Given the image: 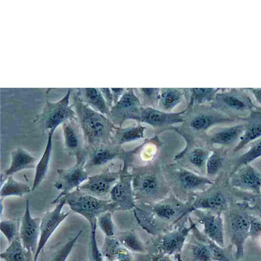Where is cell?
Here are the masks:
<instances>
[{"instance_id": "6da1fadb", "label": "cell", "mask_w": 261, "mask_h": 261, "mask_svg": "<svg viewBox=\"0 0 261 261\" xmlns=\"http://www.w3.org/2000/svg\"><path fill=\"white\" fill-rule=\"evenodd\" d=\"M192 201L185 202L171 192L165 199L153 203L137 204L132 211L137 223L154 237L168 232L191 213Z\"/></svg>"}, {"instance_id": "7a4b0ae2", "label": "cell", "mask_w": 261, "mask_h": 261, "mask_svg": "<svg viewBox=\"0 0 261 261\" xmlns=\"http://www.w3.org/2000/svg\"><path fill=\"white\" fill-rule=\"evenodd\" d=\"M163 163L158 159L140 165H131L132 185L137 204L159 202L171 193L162 169Z\"/></svg>"}, {"instance_id": "3957f363", "label": "cell", "mask_w": 261, "mask_h": 261, "mask_svg": "<svg viewBox=\"0 0 261 261\" xmlns=\"http://www.w3.org/2000/svg\"><path fill=\"white\" fill-rule=\"evenodd\" d=\"M70 100L81 127L86 147L111 142L117 126L108 117L86 105L72 88Z\"/></svg>"}, {"instance_id": "277c9868", "label": "cell", "mask_w": 261, "mask_h": 261, "mask_svg": "<svg viewBox=\"0 0 261 261\" xmlns=\"http://www.w3.org/2000/svg\"><path fill=\"white\" fill-rule=\"evenodd\" d=\"M184 121L173 128L185 140L201 139L213 127L222 124L239 121L212 107L210 105L186 107Z\"/></svg>"}, {"instance_id": "5b68a950", "label": "cell", "mask_w": 261, "mask_h": 261, "mask_svg": "<svg viewBox=\"0 0 261 261\" xmlns=\"http://www.w3.org/2000/svg\"><path fill=\"white\" fill-rule=\"evenodd\" d=\"M162 169L172 193L182 201H192L197 194L214 183L207 177L195 173L175 162L163 163Z\"/></svg>"}, {"instance_id": "8992f818", "label": "cell", "mask_w": 261, "mask_h": 261, "mask_svg": "<svg viewBox=\"0 0 261 261\" xmlns=\"http://www.w3.org/2000/svg\"><path fill=\"white\" fill-rule=\"evenodd\" d=\"M229 171L223 170L213 185L195 195L191 204V213L201 210L221 214L226 210L236 191L229 184Z\"/></svg>"}, {"instance_id": "52a82bcc", "label": "cell", "mask_w": 261, "mask_h": 261, "mask_svg": "<svg viewBox=\"0 0 261 261\" xmlns=\"http://www.w3.org/2000/svg\"><path fill=\"white\" fill-rule=\"evenodd\" d=\"M220 89L210 105L232 118L240 121L241 118L246 117L257 107L246 89Z\"/></svg>"}, {"instance_id": "ba28073f", "label": "cell", "mask_w": 261, "mask_h": 261, "mask_svg": "<svg viewBox=\"0 0 261 261\" xmlns=\"http://www.w3.org/2000/svg\"><path fill=\"white\" fill-rule=\"evenodd\" d=\"M71 88L57 101L46 99L41 113L34 122L43 132L48 133L56 129L64 122L76 118L75 112L70 103Z\"/></svg>"}, {"instance_id": "9c48e42d", "label": "cell", "mask_w": 261, "mask_h": 261, "mask_svg": "<svg viewBox=\"0 0 261 261\" xmlns=\"http://www.w3.org/2000/svg\"><path fill=\"white\" fill-rule=\"evenodd\" d=\"M63 198L71 210L84 217L89 223L96 220L105 213L116 211L115 204L110 199H102L86 194L79 188Z\"/></svg>"}, {"instance_id": "30bf717a", "label": "cell", "mask_w": 261, "mask_h": 261, "mask_svg": "<svg viewBox=\"0 0 261 261\" xmlns=\"http://www.w3.org/2000/svg\"><path fill=\"white\" fill-rule=\"evenodd\" d=\"M189 216L181 221L179 225L174 229L161 235L154 237L150 241L149 252H159L168 255H179L184 246L189 232L196 225L191 218L189 217L190 223L188 224Z\"/></svg>"}, {"instance_id": "8fae6325", "label": "cell", "mask_w": 261, "mask_h": 261, "mask_svg": "<svg viewBox=\"0 0 261 261\" xmlns=\"http://www.w3.org/2000/svg\"><path fill=\"white\" fill-rule=\"evenodd\" d=\"M185 147L176 153L173 161L199 175L206 176V165L212 148L200 139L185 140Z\"/></svg>"}, {"instance_id": "7c38bea8", "label": "cell", "mask_w": 261, "mask_h": 261, "mask_svg": "<svg viewBox=\"0 0 261 261\" xmlns=\"http://www.w3.org/2000/svg\"><path fill=\"white\" fill-rule=\"evenodd\" d=\"M87 154L86 152L79 158L73 166L67 169H59L57 171L58 178L54 187L60 193L50 203L56 204L68 193L73 191L86 181L89 176L85 168Z\"/></svg>"}, {"instance_id": "4fadbf2b", "label": "cell", "mask_w": 261, "mask_h": 261, "mask_svg": "<svg viewBox=\"0 0 261 261\" xmlns=\"http://www.w3.org/2000/svg\"><path fill=\"white\" fill-rule=\"evenodd\" d=\"M129 167L127 163H122L119 178L110 194L109 199L115 204L116 211H132L137 206Z\"/></svg>"}, {"instance_id": "5bb4252c", "label": "cell", "mask_w": 261, "mask_h": 261, "mask_svg": "<svg viewBox=\"0 0 261 261\" xmlns=\"http://www.w3.org/2000/svg\"><path fill=\"white\" fill-rule=\"evenodd\" d=\"M141 107L133 88H126L122 97L110 109L108 118L117 127L122 126L128 120L137 122Z\"/></svg>"}, {"instance_id": "9a60e30c", "label": "cell", "mask_w": 261, "mask_h": 261, "mask_svg": "<svg viewBox=\"0 0 261 261\" xmlns=\"http://www.w3.org/2000/svg\"><path fill=\"white\" fill-rule=\"evenodd\" d=\"M184 110L179 112H167L156 108L142 106L138 123L147 124L157 134L173 128L184 121Z\"/></svg>"}, {"instance_id": "2e32d148", "label": "cell", "mask_w": 261, "mask_h": 261, "mask_svg": "<svg viewBox=\"0 0 261 261\" xmlns=\"http://www.w3.org/2000/svg\"><path fill=\"white\" fill-rule=\"evenodd\" d=\"M120 168L117 171H112L109 166L101 173L89 176L79 189L86 194L108 200L112 188L119 178Z\"/></svg>"}, {"instance_id": "e0dca14e", "label": "cell", "mask_w": 261, "mask_h": 261, "mask_svg": "<svg viewBox=\"0 0 261 261\" xmlns=\"http://www.w3.org/2000/svg\"><path fill=\"white\" fill-rule=\"evenodd\" d=\"M87 148L85 168L87 171L90 169L102 167L116 160L123 161L128 153L122 146L112 142Z\"/></svg>"}, {"instance_id": "ac0fdd59", "label": "cell", "mask_w": 261, "mask_h": 261, "mask_svg": "<svg viewBox=\"0 0 261 261\" xmlns=\"http://www.w3.org/2000/svg\"><path fill=\"white\" fill-rule=\"evenodd\" d=\"M66 204L64 198H61L56 204L55 208L47 212L41 218L40 226V237L33 260L37 261L38 257L47 243L48 239L59 226V225L68 216L70 213H65L62 211Z\"/></svg>"}, {"instance_id": "d6986e66", "label": "cell", "mask_w": 261, "mask_h": 261, "mask_svg": "<svg viewBox=\"0 0 261 261\" xmlns=\"http://www.w3.org/2000/svg\"><path fill=\"white\" fill-rule=\"evenodd\" d=\"M229 182L234 189L255 195L261 193V173L250 163L230 175Z\"/></svg>"}, {"instance_id": "ffe728a7", "label": "cell", "mask_w": 261, "mask_h": 261, "mask_svg": "<svg viewBox=\"0 0 261 261\" xmlns=\"http://www.w3.org/2000/svg\"><path fill=\"white\" fill-rule=\"evenodd\" d=\"M41 218H33L31 214L29 200L25 203V209L19 229V237L25 249L35 255L40 237Z\"/></svg>"}, {"instance_id": "44dd1931", "label": "cell", "mask_w": 261, "mask_h": 261, "mask_svg": "<svg viewBox=\"0 0 261 261\" xmlns=\"http://www.w3.org/2000/svg\"><path fill=\"white\" fill-rule=\"evenodd\" d=\"M64 147L69 156L76 159L81 157L86 151L84 135L77 117L62 124Z\"/></svg>"}, {"instance_id": "7402d4cb", "label": "cell", "mask_w": 261, "mask_h": 261, "mask_svg": "<svg viewBox=\"0 0 261 261\" xmlns=\"http://www.w3.org/2000/svg\"><path fill=\"white\" fill-rule=\"evenodd\" d=\"M244 128V123L242 122L221 128L213 133H207L201 140L211 147L218 145L226 148H234L242 136Z\"/></svg>"}, {"instance_id": "603a6c76", "label": "cell", "mask_w": 261, "mask_h": 261, "mask_svg": "<svg viewBox=\"0 0 261 261\" xmlns=\"http://www.w3.org/2000/svg\"><path fill=\"white\" fill-rule=\"evenodd\" d=\"M191 214L203 225V232L205 236L223 247L224 244V231L221 214L201 210H194Z\"/></svg>"}, {"instance_id": "cb8c5ba5", "label": "cell", "mask_w": 261, "mask_h": 261, "mask_svg": "<svg viewBox=\"0 0 261 261\" xmlns=\"http://www.w3.org/2000/svg\"><path fill=\"white\" fill-rule=\"evenodd\" d=\"M240 121L244 123L245 128L239 142L233 148L234 153L261 137V107H256Z\"/></svg>"}, {"instance_id": "d4e9b609", "label": "cell", "mask_w": 261, "mask_h": 261, "mask_svg": "<svg viewBox=\"0 0 261 261\" xmlns=\"http://www.w3.org/2000/svg\"><path fill=\"white\" fill-rule=\"evenodd\" d=\"M230 225L232 240L236 244L238 255L243 253V245L250 229V216L244 211H234L230 214Z\"/></svg>"}, {"instance_id": "484cf974", "label": "cell", "mask_w": 261, "mask_h": 261, "mask_svg": "<svg viewBox=\"0 0 261 261\" xmlns=\"http://www.w3.org/2000/svg\"><path fill=\"white\" fill-rule=\"evenodd\" d=\"M187 88H161L160 97L156 109L173 112L181 103H186Z\"/></svg>"}, {"instance_id": "4316f807", "label": "cell", "mask_w": 261, "mask_h": 261, "mask_svg": "<svg viewBox=\"0 0 261 261\" xmlns=\"http://www.w3.org/2000/svg\"><path fill=\"white\" fill-rule=\"evenodd\" d=\"M74 90L80 99L92 109L109 116L110 109L106 102L99 88H78Z\"/></svg>"}, {"instance_id": "83f0119b", "label": "cell", "mask_w": 261, "mask_h": 261, "mask_svg": "<svg viewBox=\"0 0 261 261\" xmlns=\"http://www.w3.org/2000/svg\"><path fill=\"white\" fill-rule=\"evenodd\" d=\"M37 161V158L27 150L17 148L12 151L10 165L3 174L8 177L23 170L35 168Z\"/></svg>"}, {"instance_id": "f1b7e54d", "label": "cell", "mask_w": 261, "mask_h": 261, "mask_svg": "<svg viewBox=\"0 0 261 261\" xmlns=\"http://www.w3.org/2000/svg\"><path fill=\"white\" fill-rule=\"evenodd\" d=\"M101 252L108 261H132L130 252L115 237H106Z\"/></svg>"}, {"instance_id": "f546056e", "label": "cell", "mask_w": 261, "mask_h": 261, "mask_svg": "<svg viewBox=\"0 0 261 261\" xmlns=\"http://www.w3.org/2000/svg\"><path fill=\"white\" fill-rule=\"evenodd\" d=\"M146 127L140 123L135 125L126 127H116L114 130L111 142L113 143L122 145L144 139Z\"/></svg>"}, {"instance_id": "4dcf8cb0", "label": "cell", "mask_w": 261, "mask_h": 261, "mask_svg": "<svg viewBox=\"0 0 261 261\" xmlns=\"http://www.w3.org/2000/svg\"><path fill=\"white\" fill-rule=\"evenodd\" d=\"M55 130L47 133L46 146L40 160L37 162L32 191L35 190L45 178L48 171L53 150V136Z\"/></svg>"}, {"instance_id": "1f68e13d", "label": "cell", "mask_w": 261, "mask_h": 261, "mask_svg": "<svg viewBox=\"0 0 261 261\" xmlns=\"http://www.w3.org/2000/svg\"><path fill=\"white\" fill-rule=\"evenodd\" d=\"M227 148L213 147L206 165V176L212 179L223 170L228 162Z\"/></svg>"}, {"instance_id": "d6a6232c", "label": "cell", "mask_w": 261, "mask_h": 261, "mask_svg": "<svg viewBox=\"0 0 261 261\" xmlns=\"http://www.w3.org/2000/svg\"><path fill=\"white\" fill-rule=\"evenodd\" d=\"M220 89L215 88H187L186 107L210 105Z\"/></svg>"}, {"instance_id": "836d02e7", "label": "cell", "mask_w": 261, "mask_h": 261, "mask_svg": "<svg viewBox=\"0 0 261 261\" xmlns=\"http://www.w3.org/2000/svg\"><path fill=\"white\" fill-rule=\"evenodd\" d=\"M249 146V148L246 152L230 161L229 175L244 165L250 164L261 157V137L251 142Z\"/></svg>"}, {"instance_id": "e575fe53", "label": "cell", "mask_w": 261, "mask_h": 261, "mask_svg": "<svg viewBox=\"0 0 261 261\" xmlns=\"http://www.w3.org/2000/svg\"><path fill=\"white\" fill-rule=\"evenodd\" d=\"M32 191L28 184L16 180L13 176L7 177L4 183L1 185L0 196L1 199L7 196H18L22 197L25 194Z\"/></svg>"}, {"instance_id": "d590c367", "label": "cell", "mask_w": 261, "mask_h": 261, "mask_svg": "<svg viewBox=\"0 0 261 261\" xmlns=\"http://www.w3.org/2000/svg\"><path fill=\"white\" fill-rule=\"evenodd\" d=\"M115 237L130 252L145 253L147 250L146 246L133 230L118 232Z\"/></svg>"}, {"instance_id": "8d00e7d4", "label": "cell", "mask_w": 261, "mask_h": 261, "mask_svg": "<svg viewBox=\"0 0 261 261\" xmlns=\"http://www.w3.org/2000/svg\"><path fill=\"white\" fill-rule=\"evenodd\" d=\"M29 253L23 247L19 237L17 238L0 254L4 261H29Z\"/></svg>"}, {"instance_id": "74e56055", "label": "cell", "mask_w": 261, "mask_h": 261, "mask_svg": "<svg viewBox=\"0 0 261 261\" xmlns=\"http://www.w3.org/2000/svg\"><path fill=\"white\" fill-rule=\"evenodd\" d=\"M133 90L142 106L157 108L161 88H133Z\"/></svg>"}, {"instance_id": "f35d334b", "label": "cell", "mask_w": 261, "mask_h": 261, "mask_svg": "<svg viewBox=\"0 0 261 261\" xmlns=\"http://www.w3.org/2000/svg\"><path fill=\"white\" fill-rule=\"evenodd\" d=\"M200 241L193 242L190 246V255L193 261H211L212 254L207 241L205 238L200 235Z\"/></svg>"}, {"instance_id": "ab89813d", "label": "cell", "mask_w": 261, "mask_h": 261, "mask_svg": "<svg viewBox=\"0 0 261 261\" xmlns=\"http://www.w3.org/2000/svg\"><path fill=\"white\" fill-rule=\"evenodd\" d=\"M83 230L79 231L70 240H69L57 253L54 255L51 261H66L73 248L79 240Z\"/></svg>"}, {"instance_id": "60d3db41", "label": "cell", "mask_w": 261, "mask_h": 261, "mask_svg": "<svg viewBox=\"0 0 261 261\" xmlns=\"http://www.w3.org/2000/svg\"><path fill=\"white\" fill-rule=\"evenodd\" d=\"M112 214V212H108L101 214L97 219V225L106 237L115 236V225Z\"/></svg>"}, {"instance_id": "b9f144b4", "label": "cell", "mask_w": 261, "mask_h": 261, "mask_svg": "<svg viewBox=\"0 0 261 261\" xmlns=\"http://www.w3.org/2000/svg\"><path fill=\"white\" fill-rule=\"evenodd\" d=\"M0 229L9 244L18 237H16L17 233H19V228H18V224L16 221L10 220L1 221Z\"/></svg>"}, {"instance_id": "7bdbcfd3", "label": "cell", "mask_w": 261, "mask_h": 261, "mask_svg": "<svg viewBox=\"0 0 261 261\" xmlns=\"http://www.w3.org/2000/svg\"><path fill=\"white\" fill-rule=\"evenodd\" d=\"M207 241L211 251L212 260L216 261H229L228 258L226 256L224 250L221 247L208 238L207 239Z\"/></svg>"}, {"instance_id": "ee69618b", "label": "cell", "mask_w": 261, "mask_h": 261, "mask_svg": "<svg viewBox=\"0 0 261 261\" xmlns=\"http://www.w3.org/2000/svg\"><path fill=\"white\" fill-rule=\"evenodd\" d=\"M169 256L161 253L148 252L141 254L137 261H174ZM178 261L181 260L178 259Z\"/></svg>"}, {"instance_id": "f6af8a7d", "label": "cell", "mask_w": 261, "mask_h": 261, "mask_svg": "<svg viewBox=\"0 0 261 261\" xmlns=\"http://www.w3.org/2000/svg\"><path fill=\"white\" fill-rule=\"evenodd\" d=\"M261 232V220L255 217L250 216L249 234L257 236Z\"/></svg>"}, {"instance_id": "bcb514c9", "label": "cell", "mask_w": 261, "mask_h": 261, "mask_svg": "<svg viewBox=\"0 0 261 261\" xmlns=\"http://www.w3.org/2000/svg\"><path fill=\"white\" fill-rule=\"evenodd\" d=\"M102 95L108 107L111 109L114 105L112 93L110 88H99Z\"/></svg>"}, {"instance_id": "7dc6e473", "label": "cell", "mask_w": 261, "mask_h": 261, "mask_svg": "<svg viewBox=\"0 0 261 261\" xmlns=\"http://www.w3.org/2000/svg\"><path fill=\"white\" fill-rule=\"evenodd\" d=\"M126 89V88H111L113 97L114 105L122 97Z\"/></svg>"}, {"instance_id": "c3c4849f", "label": "cell", "mask_w": 261, "mask_h": 261, "mask_svg": "<svg viewBox=\"0 0 261 261\" xmlns=\"http://www.w3.org/2000/svg\"><path fill=\"white\" fill-rule=\"evenodd\" d=\"M246 90L253 96L257 102L261 105V88H250Z\"/></svg>"}]
</instances>
